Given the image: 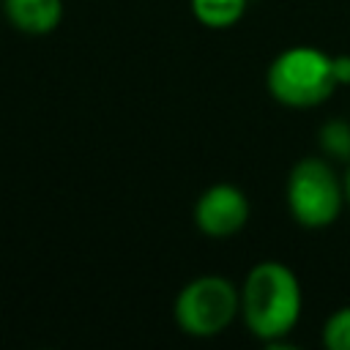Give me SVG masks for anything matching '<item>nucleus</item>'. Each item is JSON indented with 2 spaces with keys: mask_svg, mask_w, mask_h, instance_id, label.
<instances>
[{
  "mask_svg": "<svg viewBox=\"0 0 350 350\" xmlns=\"http://www.w3.org/2000/svg\"><path fill=\"white\" fill-rule=\"evenodd\" d=\"M301 282L279 260L257 262L241 284V320L252 336L279 345L301 320Z\"/></svg>",
  "mask_w": 350,
  "mask_h": 350,
  "instance_id": "nucleus-1",
  "label": "nucleus"
},
{
  "mask_svg": "<svg viewBox=\"0 0 350 350\" xmlns=\"http://www.w3.org/2000/svg\"><path fill=\"white\" fill-rule=\"evenodd\" d=\"M268 93L290 109H312L334 96L339 88L334 57L317 46H287L265 71Z\"/></svg>",
  "mask_w": 350,
  "mask_h": 350,
  "instance_id": "nucleus-2",
  "label": "nucleus"
},
{
  "mask_svg": "<svg viewBox=\"0 0 350 350\" xmlns=\"http://www.w3.org/2000/svg\"><path fill=\"white\" fill-rule=\"evenodd\" d=\"M172 314L178 328L194 339L219 336L241 317V287L219 273L194 276L180 287Z\"/></svg>",
  "mask_w": 350,
  "mask_h": 350,
  "instance_id": "nucleus-3",
  "label": "nucleus"
},
{
  "mask_svg": "<svg viewBox=\"0 0 350 350\" xmlns=\"http://www.w3.org/2000/svg\"><path fill=\"white\" fill-rule=\"evenodd\" d=\"M284 197L290 216L306 230L331 227L345 208L342 178L320 156H306L293 164L287 175Z\"/></svg>",
  "mask_w": 350,
  "mask_h": 350,
  "instance_id": "nucleus-4",
  "label": "nucleus"
},
{
  "mask_svg": "<svg viewBox=\"0 0 350 350\" xmlns=\"http://www.w3.org/2000/svg\"><path fill=\"white\" fill-rule=\"evenodd\" d=\"M249 197L232 183L208 186L194 205V224L208 238H230L241 232L249 221Z\"/></svg>",
  "mask_w": 350,
  "mask_h": 350,
  "instance_id": "nucleus-5",
  "label": "nucleus"
},
{
  "mask_svg": "<svg viewBox=\"0 0 350 350\" xmlns=\"http://www.w3.org/2000/svg\"><path fill=\"white\" fill-rule=\"evenodd\" d=\"M0 11L27 36H46L63 22V0H0Z\"/></svg>",
  "mask_w": 350,
  "mask_h": 350,
  "instance_id": "nucleus-6",
  "label": "nucleus"
},
{
  "mask_svg": "<svg viewBox=\"0 0 350 350\" xmlns=\"http://www.w3.org/2000/svg\"><path fill=\"white\" fill-rule=\"evenodd\" d=\"M249 0H191L194 19L208 30H227L241 22Z\"/></svg>",
  "mask_w": 350,
  "mask_h": 350,
  "instance_id": "nucleus-7",
  "label": "nucleus"
},
{
  "mask_svg": "<svg viewBox=\"0 0 350 350\" xmlns=\"http://www.w3.org/2000/svg\"><path fill=\"white\" fill-rule=\"evenodd\" d=\"M320 148L331 159L350 161V123L339 120V118L323 123V129H320Z\"/></svg>",
  "mask_w": 350,
  "mask_h": 350,
  "instance_id": "nucleus-8",
  "label": "nucleus"
},
{
  "mask_svg": "<svg viewBox=\"0 0 350 350\" xmlns=\"http://www.w3.org/2000/svg\"><path fill=\"white\" fill-rule=\"evenodd\" d=\"M323 345L328 350H350V306L336 309L323 325Z\"/></svg>",
  "mask_w": 350,
  "mask_h": 350,
  "instance_id": "nucleus-9",
  "label": "nucleus"
},
{
  "mask_svg": "<svg viewBox=\"0 0 350 350\" xmlns=\"http://www.w3.org/2000/svg\"><path fill=\"white\" fill-rule=\"evenodd\" d=\"M334 68H336V79H339V85H350V55H339V57H334Z\"/></svg>",
  "mask_w": 350,
  "mask_h": 350,
  "instance_id": "nucleus-10",
  "label": "nucleus"
},
{
  "mask_svg": "<svg viewBox=\"0 0 350 350\" xmlns=\"http://www.w3.org/2000/svg\"><path fill=\"white\" fill-rule=\"evenodd\" d=\"M342 189H345V205L350 208V164H347V170L342 175Z\"/></svg>",
  "mask_w": 350,
  "mask_h": 350,
  "instance_id": "nucleus-11",
  "label": "nucleus"
}]
</instances>
